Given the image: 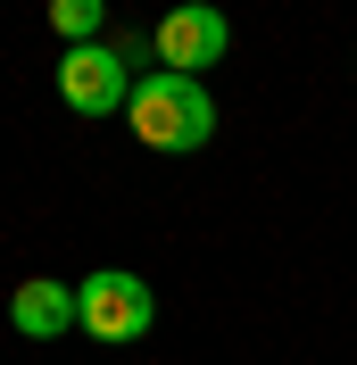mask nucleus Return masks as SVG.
<instances>
[{
	"label": "nucleus",
	"mask_w": 357,
	"mask_h": 365,
	"mask_svg": "<svg viewBox=\"0 0 357 365\" xmlns=\"http://www.w3.org/2000/svg\"><path fill=\"white\" fill-rule=\"evenodd\" d=\"M158 67L166 75H208L233 50V25H224V9H208V0H183V9H166L158 17Z\"/></svg>",
	"instance_id": "obj_4"
},
{
	"label": "nucleus",
	"mask_w": 357,
	"mask_h": 365,
	"mask_svg": "<svg viewBox=\"0 0 357 365\" xmlns=\"http://www.w3.org/2000/svg\"><path fill=\"white\" fill-rule=\"evenodd\" d=\"M134 83L141 75H125V50L116 42H75L67 58H59V100H67L75 116H125Z\"/></svg>",
	"instance_id": "obj_3"
},
{
	"label": "nucleus",
	"mask_w": 357,
	"mask_h": 365,
	"mask_svg": "<svg viewBox=\"0 0 357 365\" xmlns=\"http://www.w3.org/2000/svg\"><path fill=\"white\" fill-rule=\"evenodd\" d=\"M50 25L67 34V50H75V42H100V25H109V0H50Z\"/></svg>",
	"instance_id": "obj_6"
},
{
	"label": "nucleus",
	"mask_w": 357,
	"mask_h": 365,
	"mask_svg": "<svg viewBox=\"0 0 357 365\" xmlns=\"http://www.w3.org/2000/svg\"><path fill=\"white\" fill-rule=\"evenodd\" d=\"M125 125H134V141H150V150H208V141H216V100L200 91V75L150 67L134 83V100H125Z\"/></svg>",
	"instance_id": "obj_1"
},
{
	"label": "nucleus",
	"mask_w": 357,
	"mask_h": 365,
	"mask_svg": "<svg viewBox=\"0 0 357 365\" xmlns=\"http://www.w3.org/2000/svg\"><path fill=\"white\" fill-rule=\"evenodd\" d=\"M75 324H84L91 341H150L158 291L141 274H125V266H100L91 282H75Z\"/></svg>",
	"instance_id": "obj_2"
},
{
	"label": "nucleus",
	"mask_w": 357,
	"mask_h": 365,
	"mask_svg": "<svg viewBox=\"0 0 357 365\" xmlns=\"http://www.w3.org/2000/svg\"><path fill=\"white\" fill-rule=\"evenodd\" d=\"M9 324H17L25 341H59V332H75V282H50V274L17 282V291H9Z\"/></svg>",
	"instance_id": "obj_5"
}]
</instances>
